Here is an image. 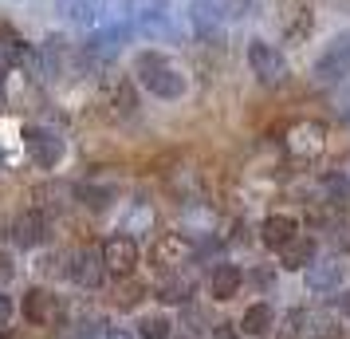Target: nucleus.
I'll use <instances>...</instances> for the list:
<instances>
[{
  "mask_svg": "<svg viewBox=\"0 0 350 339\" xmlns=\"http://www.w3.org/2000/svg\"><path fill=\"white\" fill-rule=\"evenodd\" d=\"M134 71H138V79H142V87L150 95H158V99L185 95V75H181L165 55H158V51H142L138 64H134Z\"/></svg>",
  "mask_w": 350,
  "mask_h": 339,
  "instance_id": "1",
  "label": "nucleus"
},
{
  "mask_svg": "<svg viewBox=\"0 0 350 339\" xmlns=\"http://www.w3.org/2000/svg\"><path fill=\"white\" fill-rule=\"evenodd\" d=\"M327 150V123L319 118H291L284 127V154L295 162H315Z\"/></svg>",
  "mask_w": 350,
  "mask_h": 339,
  "instance_id": "2",
  "label": "nucleus"
},
{
  "mask_svg": "<svg viewBox=\"0 0 350 339\" xmlns=\"http://www.w3.org/2000/svg\"><path fill=\"white\" fill-rule=\"evenodd\" d=\"M248 67H252V75L264 83V87H280V83L287 79L284 51L275 48V44H268V40H252V44H248Z\"/></svg>",
  "mask_w": 350,
  "mask_h": 339,
  "instance_id": "3",
  "label": "nucleus"
},
{
  "mask_svg": "<svg viewBox=\"0 0 350 339\" xmlns=\"http://www.w3.org/2000/svg\"><path fill=\"white\" fill-rule=\"evenodd\" d=\"M189 257H197V249H193V241L185 233H161L154 241V249H150V264L161 268V273H177Z\"/></svg>",
  "mask_w": 350,
  "mask_h": 339,
  "instance_id": "4",
  "label": "nucleus"
},
{
  "mask_svg": "<svg viewBox=\"0 0 350 339\" xmlns=\"http://www.w3.org/2000/svg\"><path fill=\"white\" fill-rule=\"evenodd\" d=\"M347 75H350V32H342L319 51L315 79L319 83H334V79H347Z\"/></svg>",
  "mask_w": 350,
  "mask_h": 339,
  "instance_id": "5",
  "label": "nucleus"
},
{
  "mask_svg": "<svg viewBox=\"0 0 350 339\" xmlns=\"http://www.w3.org/2000/svg\"><path fill=\"white\" fill-rule=\"evenodd\" d=\"M98 253H103L107 273H114V276H130V273H134V264H138V241H134V237H126V233H114V237H107Z\"/></svg>",
  "mask_w": 350,
  "mask_h": 339,
  "instance_id": "6",
  "label": "nucleus"
},
{
  "mask_svg": "<svg viewBox=\"0 0 350 339\" xmlns=\"http://www.w3.org/2000/svg\"><path fill=\"white\" fill-rule=\"evenodd\" d=\"M67 276H71V280H75L79 288H98V284H103V276H107L103 253H91V249H79V253H71Z\"/></svg>",
  "mask_w": 350,
  "mask_h": 339,
  "instance_id": "7",
  "label": "nucleus"
},
{
  "mask_svg": "<svg viewBox=\"0 0 350 339\" xmlns=\"http://www.w3.org/2000/svg\"><path fill=\"white\" fill-rule=\"evenodd\" d=\"M59 296H51L48 288H32L24 292V320H32L36 327H51V323L59 320Z\"/></svg>",
  "mask_w": 350,
  "mask_h": 339,
  "instance_id": "8",
  "label": "nucleus"
},
{
  "mask_svg": "<svg viewBox=\"0 0 350 339\" xmlns=\"http://www.w3.org/2000/svg\"><path fill=\"white\" fill-rule=\"evenodd\" d=\"M299 237V221L291 217V213H271V217H264V225H260V241L268 244V249H284V244H291Z\"/></svg>",
  "mask_w": 350,
  "mask_h": 339,
  "instance_id": "9",
  "label": "nucleus"
},
{
  "mask_svg": "<svg viewBox=\"0 0 350 339\" xmlns=\"http://www.w3.org/2000/svg\"><path fill=\"white\" fill-rule=\"evenodd\" d=\"M24 142H28V154H32L40 166H55V162L64 158V138H55L51 130L28 127L24 130Z\"/></svg>",
  "mask_w": 350,
  "mask_h": 339,
  "instance_id": "10",
  "label": "nucleus"
},
{
  "mask_svg": "<svg viewBox=\"0 0 350 339\" xmlns=\"http://www.w3.org/2000/svg\"><path fill=\"white\" fill-rule=\"evenodd\" d=\"M12 241L20 244V249H36V244L48 241V217L40 210H28L20 213L16 221H12Z\"/></svg>",
  "mask_w": 350,
  "mask_h": 339,
  "instance_id": "11",
  "label": "nucleus"
},
{
  "mask_svg": "<svg viewBox=\"0 0 350 339\" xmlns=\"http://www.w3.org/2000/svg\"><path fill=\"white\" fill-rule=\"evenodd\" d=\"M307 292H315V296H323V292H334L338 284H342V260L331 257V260H315L311 268H307Z\"/></svg>",
  "mask_w": 350,
  "mask_h": 339,
  "instance_id": "12",
  "label": "nucleus"
},
{
  "mask_svg": "<svg viewBox=\"0 0 350 339\" xmlns=\"http://www.w3.org/2000/svg\"><path fill=\"white\" fill-rule=\"evenodd\" d=\"M280 264H284L287 273H307V268L315 264V241L299 233L291 244H284V249H280Z\"/></svg>",
  "mask_w": 350,
  "mask_h": 339,
  "instance_id": "13",
  "label": "nucleus"
},
{
  "mask_svg": "<svg viewBox=\"0 0 350 339\" xmlns=\"http://www.w3.org/2000/svg\"><path fill=\"white\" fill-rule=\"evenodd\" d=\"M244 284V273H240L237 264H217L213 276H208V292L217 296V300H232Z\"/></svg>",
  "mask_w": 350,
  "mask_h": 339,
  "instance_id": "14",
  "label": "nucleus"
},
{
  "mask_svg": "<svg viewBox=\"0 0 350 339\" xmlns=\"http://www.w3.org/2000/svg\"><path fill=\"white\" fill-rule=\"evenodd\" d=\"M193 292H197L193 276L174 273V276H165V280L158 284V300H161V304H189V300H193Z\"/></svg>",
  "mask_w": 350,
  "mask_h": 339,
  "instance_id": "15",
  "label": "nucleus"
},
{
  "mask_svg": "<svg viewBox=\"0 0 350 339\" xmlns=\"http://www.w3.org/2000/svg\"><path fill=\"white\" fill-rule=\"evenodd\" d=\"M271 327H275L271 304H252L244 312V320H240V331H244V336H271Z\"/></svg>",
  "mask_w": 350,
  "mask_h": 339,
  "instance_id": "16",
  "label": "nucleus"
},
{
  "mask_svg": "<svg viewBox=\"0 0 350 339\" xmlns=\"http://www.w3.org/2000/svg\"><path fill=\"white\" fill-rule=\"evenodd\" d=\"M107 95H111L114 114H134V111H138V95H134L130 79H111V83H107Z\"/></svg>",
  "mask_w": 350,
  "mask_h": 339,
  "instance_id": "17",
  "label": "nucleus"
},
{
  "mask_svg": "<svg viewBox=\"0 0 350 339\" xmlns=\"http://www.w3.org/2000/svg\"><path fill=\"white\" fill-rule=\"evenodd\" d=\"M0 40H4V51H0V55H4L8 64H16V67H24V64L32 67V64H36L32 48H28V44H24V40H20L12 28H4V32H0Z\"/></svg>",
  "mask_w": 350,
  "mask_h": 339,
  "instance_id": "18",
  "label": "nucleus"
},
{
  "mask_svg": "<svg viewBox=\"0 0 350 339\" xmlns=\"http://www.w3.org/2000/svg\"><path fill=\"white\" fill-rule=\"evenodd\" d=\"M307 323V312H299V307H291L284 316V323H275V331H271V339H303V327Z\"/></svg>",
  "mask_w": 350,
  "mask_h": 339,
  "instance_id": "19",
  "label": "nucleus"
},
{
  "mask_svg": "<svg viewBox=\"0 0 350 339\" xmlns=\"http://www.w3.org/2000/svg\"><path fill=\"white\" fill-rule=\"evenodd\" d=\"M170 327H174V323L165 320V316L150 312V316L138 320V336H142V339H170Z\"/></svg>",
  "mask_w": 350,
  "mask_h": 339,
  "instance_id": "20",
  "label": "nucleus"
},
{
  "mask_svg": "<svg viewBox=\"0 0 350 339\" xmlns=\"http://www.w3.org/2000/svg\"><path fill=\"white\" fill-rule=\"evenodd\" d=\"M205 4L217 12V20H240V16H248V12H252V4H248V0H205Z\"/></svg>",
  "mask_w": 350,
  "mask_h": 339,
  "instance_id": "21",
  "label": "nucleus"
},
{
  "mask_svg": "<svg viewBox=\"0 0 350 339\" xmlns=\"http://www.w3.org/2000/svg\"><path fill=\"white\" fill-rule=\"evenodd\" d=\"M75 194H79V201L83 205H91V210H107V205L114 201V194L111 190H103V186H79Z\"/></svg>",
  "mask_w": 350,
  "mask_h": 339,
  "instance_id": "22",
  "label": "nucleus"
},
{
  "mask_svg": "<svg viewBox=\"0 0 350 339\" xmlns=\"http://www.w3.org/2000/svg\"><path fill=\"white\" fill-rule=\"evenodd\" d=\"M98 8H103V0H75V4H71V20L91 24V20L98 16Z\"/></svg>",
  "mask_w": 350,
  "mask_h": 339,
  "instance_id": "23",
  "label": "nucleus"
},
{
  "mask_svg": "<svg viewBox=\"0 0 350 339\" xmlns=\"http://www.w3.org/2000/svg\"><path fill=\"white\" fill-rule=\"evenodd\" d=\"M327 233H331L327 241H331L338 253H342V249L350 253V225H347V221H331V225H327Z\"/></svg>",
  "mask_w": 350,
  "mask_h": 339,
  "instance_id": "24",
  "label": "nucleus"
},
{
  "mask_svg": "<svg viewBox=\"0 0 350 339\" xmlns=\"http://www.w3.org/2000/svg\"><path fill=\"white\" fill-rule=\"evenodd\" d=\"M16 276V264H12V257L8 253H0V284H8Z\"/></svg>",
  "mask_w": 350,
  "mask_h": 339,
  "instance_id": "25",
  "label": "nucleus"
},
{
  "mask_svg": "<svg viewBox=\"0 0 350 339\" xmlns=\"http://www.w3.org/2000/svg\"><path fill=\"white\" fill-rule=\"evenodd\" d=\"M213 339H240L237 323H217V327H213Z\"/></svg>",
  "mask_w": 350,
  "mask_h": 339,
  "instance_id": "26",
  "label": "nucleus"
},
{
  "mask_svg": "<svg viewBox=\"0 0 350 339\" xmlns=\"http://www.w3.org/2000/svg\"><path fill=\"white\" fill-rule=\"evenodd\" d=\"M248 284H256V288H268V284H271V273H268V268H256V273L248 276Z\"/></svg>",
  "mask_w": 350,
  "mask_h": 339,
  "instance_id": "27",
  "label": "nucleus"
},
{
  "mask_svg": "<svg viewBox=\"0 0 350 339\" xmlns=\"http://www.w3.org/2000/svg\"><path fill=\"white\" fill-rule=\"evenodd\" d=\"M8 320H12V300H8V296L0 292V327H4Z\"/></svg>",
  "mask_w": 350,
  "mask_h": 339,
  "instance_id": "28",
  "label": "nucleus"
},
{
  "mask_svg": "<svg viewBox=\"0 0 350 339\" xmlns=\"http://www.w3.org/2000/svg\"><path fill=\"white\" fill-rule=\"evenodd\" d=\"M154 4H161V0H126V8H134V12H146V8H154Z\"/></svg>",
  "mask_w": 350,
  "mask_h": 339,
  "instance_id": "29",
  "label": "nucleus"
},
{
  "mask_svg": "<svg viewBox=\"0 0 350 339\" xmlns=\"http://www.w3.org/2000/svg\"><path fill=\"white\" fill-rule=\"evenodd\" d=\"M338 312H342V316H347V320H350V288L342 292V296H338Z\"/></svg>",
  "mask_w": 350,
  "mask_h": 339,
  "instance_id": "30",
  "label": "nucleus"
},
{
  "mask_svg": "<svg viewBox=\"0 0 350 339\" xmlns=\"http://www.w3.org/2000/svg\"><path fill=\"white\" fill-rule=\"evenodd\" d=\"M107 339H130V336H126V331H111Z\"/></svg>",
  "mask_w": 350,
  "mask_h": 339,
  "instance_id": "31",
  "label": "nucleus"
},
{
  "mask_svg": "<svg viewBox=\"0 0 350 339\" xmlns=\"http://www.w3.org/2000/svg\"><path fill=\"white\" fill-rule=\"evenodd\" d=\"M0 339H12V336H0Z\"/></svg>",
  "mask_w": 350,
  "mask_h": 339,
  "instance_id": "32",
  "label": "nucleus"
}]
</instances>
